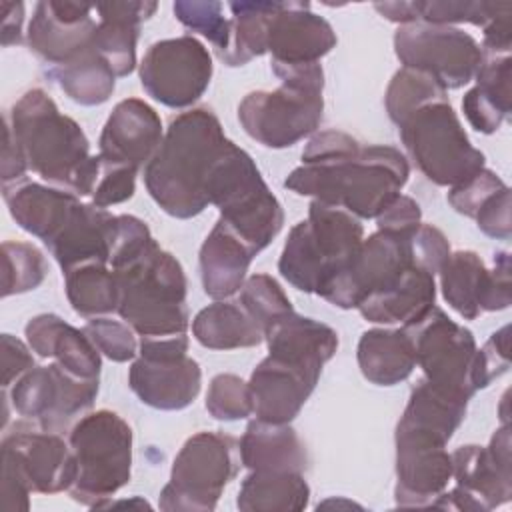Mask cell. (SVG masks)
Returning <instances> with one entry per match:
<instances>
[{"label": "cell", "mask_w": 512, "mask_h": 512, "mask_svg": "<svg viewBox=\"0 0 512 512\" xmlns=\"http://www.w3.org/2000/svg\"><path fill=\"white\" fill-rule=\"evenodd\" d=\"M406 156L382 144L362 146L342 130L316 134L284 186L300 196L344 208L356 218H376L408 182Z\"/></svg>", "instance_id": "1"}, {"label": "cell", "mask_w": 512, "mask_h": 512, "mask_svg": "<svg viewBox=\"0 0 512 512\" xmlns=\"http://www.w3.org/2000/svg\"><path fill=\"white\" fill-rule=\"evenodd\" d=\"M4 122L32 172L76 196L92 194L100 158L90 154V142L78 122L64 116L44 90L24 92Z\"/></svg>", "instance_id": "2"}, {"label": "cell", "mask_w": 512, "mask_h": 512, "mask_svg": "<svg viewBox=\"0 0 512 512\" xmlns=\"http://www.w3.org/2000/svg\"><path fill=\"white\" fill-rule=\"evenodd\" d=\"M226 140L220 120L208 108H192L170 122L144 168L146 188L166 214L186 220L208 206V172Z\"/></svg>", "instance_id": "3"}, {"label": "cell", "mask_w": 512, "mask_h": 512, "mask_svg": "<svg viewBox=\"0 0 512 512\" xmlns=\"http://www.w3.org/2000/svg\"><path fill=\"white\" fill-rule=\"evenodd\" d=\"M112 272L120 290L116 312L134 332L140 336L186 334L190 324L186 276L180 262L156 240Z\"/></svg>", "instance_id": "4"}, {"label": "cell", "mask_w": 512, "mask_h": 512, "mask_svg": "<svg viewBox=\"0 0 512 512\" xmlns=\"http://www.w3.org/2000/svg\"><path fill=\"white\" fill-rule=\"evenodd\" d=\"M208 204L256 254L264 250L284 224V212L256 168L252 156L226 140L206 180Z\"/></svg>", "instance_id": "5"}, {"label": "cell", "mask_w": 512, "mask_h": 512, "mask_svg": "<svg viewBox=\"0 0 512 512\" xmlns=\"http://www.w3.org/2000/svg\"><path fill=\"white\" fill-rule=\"evenodd\" d=\"M276 90H258L238 104L244 132L268 148H288L312 134L322 120L324 72L320 64L276 72Z\"/></svg>", "instance_id": "6"}, {"label": "cell", "mask_w": 512, "mask_h": 512, "mask_svg": "<svg viewBox=\"0 0 512 512\" xmlns=\"http://www.w3.org/2000/svg\"><path fill=\"white\" fill-rule=\"evenodd\" d=\"M76 478L70 496L90 508H106L108 500L130 480L132 430L112 410L82 416L70 430Z\"/></svg>", "instance_id": "7"}, {"label": "cell", "mask_w": 512, "mask_h": 512, "mask_svg": "<svg viewBox=\"0 0 512 512\" xmlns=\"http://www.w3.org/2000/svg\"><path fill=\"white\" fill-rule=\"evenodd\" d=\"M76 460L58 432L38 426H16L2 440V508L28 510L30 492L56 494L70 490Z\"/></svg>", "instance_id": "8"}, {"label": "cell", "mask_w": 512, "mask_h": 512, "mask_svg": "<svg viewBox=\"0 0 512 512\" xmlns=\"http://www.w3.org/2000/svg\"><path fill=\"white\" fill-rule=\"evenodd\" d=\"M400 138L418 170L438 186H458L484 168L448 100L430 102L400 124Z\"/></svg>", "instance_id": "9"}, {"label": "cell", "mask_w": 512, "mask_h": 512, "mask_svg": "<svg viewBox=\"0 0 512 512\" xmlns=\"http://www.w3.org/2000/svg\"><path fill=\"white\" fill-rule=\"evenodd\" d=\"M402 328L414 344L416 364L424 370L428 382L468 400L484 388L472 332L456 324L442 308L432 306Z\"/></svg>", "instance_id": "10"}, {"label": "cell", "mask_w": 512, "mask_h": 512, "mask_svg": "<svg viewBox=\"0 0 512 512\" xmlns=\"http://www.w3.org/2000/svg\"><path fill=\"white\" fill-rule=\"evenodd\" d=\"M236 470V440L220 432H198L176 454L158 504L162 510H214Z\"/></svg>", "instance_id": "11"}, {"label": "cell", "mask_w": 512, "mask_h": 512, "mask_svg": "<svg viewBox=\"0 0 512 512\" xmlns=\"http://www.w3.org/2000/svg\"><path fill=\"white\" fill-rule=\"evenodd\" d=\"M188 336H142L128 384L140 402L158 410H182L200 392L202 372L188 354Z\"/></svg>", "instance_id": "12"}, {"label": "cell", "mask_w": 512, "mask_h": 512, "mask_svg": "<svg viewBox=\"0 0 512 512\" xmlns=\"http://www.w3.org/2000/svg\"><path fill=\"white\" fill-rule=\"evenodd\" d=\"M394 50L404 68L430 74L446 92L474 80L484 62L480 44L454 26L412 22L394 32Z\"/></svg>", "instance_id": "13"}, {"label": "cell", "mask_w": 512, "mask_h": 512, "mask_svg": "<svg viewBox=\"0 0 512 512\" xmlns=\"http://www.w3.org/2000/svg\"><path fill=\"white\" fill-rule=\"evenodd\" d=\"M452 456L456 488L442 492L434 508L486 512L506 504L512 496L510 428L496 430L488 446H460Z\"/></svg>", "instance_id": "14"}, {"label": "cell", "mask_w": 512, "mask_h": 512, "mask_svg": "<svg viewBox=\"0 0 512 512\" xmlns=\"http://www.w3.org/2000/svg\"><path fill=\"white\" fill-rule=\"evenodd\" d=\"M414 234V232H412ZM412 234L378 230L362 240L350 264L338 272L318 296L338 308H358L370 294L392 288L416 266Z\"/></svg>", "instance_id": "15"}, {"label": "cell", "mask_w": 512, "mask_h": 512, "mask_svg": "<svg viewBox=\"0 0 512 512\" xmlns=\"http://www.w3.org/2000/svg\"><path fill=\"white\" fill-rule=\"evenodd\" d=\"M210 78L212 56L188 34L154 42L140 64L142 88L168 108L192 106L206 92Z\"/></svg>", "instance_id": "16"}, {"label": "cell", "mask_w": 512, "mask_h": 512, "mask_svg": "<svg viewBox=\"0 0 512 512\" xmlns=\"http://www.w3.org/2000/svg\"><path fill=\"white\" fill-rule=\"evenodd\" d=\"M98 394V378H82L60 364L34 366L10 390L14 410L44 430L58 432L86 412Z\"/></svg>", "instance_id": "17"}, {"label": "cell", "mask_w": 512, "mask_h": 512, "mask_svg": "<svg viewBox=\"0 0 512 512\" xmlns=\"http://www.w3.org/2000/svg\"><path fill=\"white\" fill-rule=\"evenodd\" d=\"M444 300L466 320L510 306V254L498 252L488 270L472 250L450 252L440 268Z\"/></svg>", "instance_id": "18"}, {"label": "cell", "mask_w": 512, "mask_h": 512, "mask_svg": "<svg viewBox=\"0 0 512 512\" xmlns=\"http://www.w3.org/2000/svg\"><path fill=\"white\" fill-rule=\"evenodd\" d=\"M94 6L84 2H38L28 24V46L50 68L68 64L94 48L98 22Z\"/></svg>", "instance_id": "19"}, {"label": "cell", "mask_w": 512, "mask_h": 512, "mask_svg": "<svg viewBox=\"0 0 512 512\" xmlns=\"http://www.w3.org/2000/svg\"><path fill=\"white\" fill-rule=\"evenodd\" d=\"M334 46L336 34L330 22L314 14L308 2H278L268 24L266 42L274 74L320 64V58Z\"/></svg>", "instance_id": "20"}, {"label": "cell", "mask_w": 512, "mask_h": 512, "mask_svg": "<svg viewBox=\"0 0 512 512\" xmlns=\"http://www.w3.org/2000/svg\"><path fill=\"white\" fill-rule=\"evenodd\" d=\"M452 480V456L444 444L396 434V504L402 508L432 506Z\"/></svg>", "instance_id": "21"}, {"label": "cell", "mask_w": 512, "mask_h": 512, "mask_svg": "<svg viewBox=\"0 0 512 512\" xmlns=\"http://www.w3.org/2000/svg\"><path fill=\"white\" fill-rule=\"evenodd\" d=\"M162 138V122L156 110L140 98H126L114 106L102 128L98 156L140 170L152 160Z\"/></svg>", "instance_id": "22"}, {"label": "cell", "mask_w": 512, "mask_h": 512, "mask_svg": "<svg viewBox=\"0 0 512 512\" xmlns=\"http://www.w3.org/2000/svg\"><path fill=\"white\" fill-rule=\"evenodd\" d=\"M320 372L266 356L250 376L252 412L258 420L290 424L316 388Z\"/></svg>", "instance_id": "23"}, {"label": "cell", "mask_w": 512, "mask_h": 512, "mask_svg": "<svg viewBox=\"0 0 512 512\" xmlns=\"http://www.w3.org/2000/svg\"><path fill=\"white\" fill-rule=\"evenodd\" d=\"M4 202L16 224L46 246L60 236L80 204L74 192L38 182L4 184Z\"/></svg>", "instance_id": "24"}, {"label": "cell", "mask_w": 512, "mask_h": 512, "mask_svg": "<svg viewBox=\"0 0 512 512\" xmlns=\"http://www.w3.org/2000/svg\"><path fill=\"white\" fill-rule=\"evenodd\" d=\"M24 332L30 350L38 356L54 358L56 364L76 376L100 378V350L84 330L70 326L56 314H38Z\"/></svg>", "instance_id": "25"}, {"label": "cell", "mask_w": 512, "mask_h": 512, "mask_svg": "<svg viewBox=\"0 0 512 512\" xmlns=\"http://www.w3.org/2000/svg\"><path fill=\"white\" fill-rule=\"evenodd\" d=\"M270 356L290 364L322 372V366L336 354L338 334L328 324L296 314L278 318L264 332Z\"/></svg>", "instance_id": "26"}, {"label": "cell", "mask_w": 512, "mask_h": 512, "mask_svg": "<svg viewBox=\"0 0 512 512\" xmlns=\"http://www.w3.org/2000/svg\"><path fill=\"white\" fill-rule=\"evenodd\" d=\"M116 216L96 204H78L60 236L48 246L62 272L98 262L108 264Z\"/></svg>", "instance_id": "27"}, {"label": "cell", "mask_w": 512, "mask_h": 512, "mask_svg": "<svg viewBox=\"0 0 512 512\" xmlns=\"http://www.w3.org/2000/svg\"><path fill=\"white\" fill-rule=\"evenodd\" d=\"M98 26L94 48L108 60L116 78L128 76L136 68V40L140 24L156 10V2H106L96 4Z\"/></svg>", "instance_id": "28"}, {"label": "cell", "mask_w": 512, "mask_h": 512, "mask_svg": "<svg viewBox=\"0 0 512 512\" xmlns=\"http://www.w3.org/2000/svg\"><path fill=\"white\" fill-rule=\"evenodd\" d=\"M256 252L222 220L214 224L200 248V276L204 292L224 300L240 292Z\"/></svg>", "instance_id": "29"}, {"label": "cell", "mask_w": 512, "mask_h": 512, "mask_svg": "<svg viewBox=\"0 0 512 512\" xmlns=\"http://www.w3.org/2000/svg\"><path fill=\"white\" fill-rule=\"evenodd\" d=\"M240 462L248 470L304 472L308 454L296 430L288 424L252 420L240 440Z\"/></svg>", "instance_id": "30"}, {"label": "cell", "mask_w": 512, "mask_h": 512, "mask_svg": "<svg viewBox=\"0 0 512 512\" xmlns=\"http://www.w3.org/2000/svg\"><path fill=\"white\" fill-rule=\"evenodd\" d=\"M468 398L444 390L426 378L412 390L396 428L416 432L448 444L466 416Z\"/></svg>", "instance_id": "31"}, {"label": "cell", "mask_w": 512, "mask_h": 512, "mask_svg": "<svg viewBox=\"0 0 512 512\" xmlns=\"http://www.w3.org/2000/svg\"><path fill=\"white\" fill-rule=\"evenodd\" d=\"M434 274L414 266L392 288L370 294L360 306V314L376 324H410L434 306Z\"/></svg>", "instance_id": "32"}, {"label": "cell", "mask_w": 512, "mask_h": 512, "mask_svg": "<svg viewBox=\"0 0 512 512\" xmlns=\"http://www.w3.org/2000/svg\"><path fill=\"white\" fill-rule=\"evenodd\" d=\"M476 86L462 98V112L470 126L492 134L510 114V56H488L476 72Z\"/></svg>", "instance_id": "33"}, {"label": "cell", "mask_w": 512, "mask_h": 512, "mask_svg": "<svg viewBox=\"0 0 512 512\" xmlns=\"http://www.w3.org/2000/svg\"><path fill=\"white\" fill-rule=\"evenodd\" d=\"M358 366L362 376L378 386H394L416 368L414 344L404 328H372L358 342Z\"/></svg>", "instance_id": "34"}, {"label": "cell", "mask_w": 512, "mask_h": 512, "mask_svg": "<svg viewBox=\"0 0 512 512\" xmlns=\"http://www.w3.org/2000/svg\"><path fill=\"white\" fill-rule=\"evenodd\" d=\"M306 222H308L314 242L318 244L320 252L324 254V258L332 270V276H330V280H332L356 256V252L364 240V228L354 214L346 212L344 208L320 202V200H314L310 204Z\"/></svg>", "instance_id": "35"}, {"label": "cell", "mask_w": 512, "mask_h": 512, "mask_svg": "<svg viewBox=\"0 0 512 512\" xmlns=\"http://www.w3.org/2000/svg\"><path fill=\"white\" fill-rule=\"evenodd\" d=\"M310 486L302 472L250 470L236 506L244 512H298L308 506Z\"/></svg>", "instance_id": "36"}, {"label": "cell", "mask_w": 512, "mask_h": 512, "mask_svg": "<svg viewBox=\"0 0 512 512\" xmlns=\"http://www.w3.org/2000/svg\"><path fill=\"white\" fill-rule=\"evenodd\" d=\"M194 338L210 350H234L258 346L264 340L262 328L240 302L216 300L202 308L192 322Z\"/></svg>", "instance_id": "37"}, {"label": "cell", "mask_w": 512, "mask_h": 512, "mask_svg": "<svg viewBox=\"0 0 512 512\" xmlns=\"http://www.w3.org/2000/svg\"><path fill=\"white\" fill-rule=\"evenodd\" d=\"M60 90L82 106L104 104L116 86V74L108 60L96 50H88L76 60L46 70Z\"/></svg>", "instance_id": "38"}, {"label": "cell", "mask_w": 512, "mask_h": 512, "mask_svg": "<svg viewBox=\"0 0 512 512\" xmlns=\"http://www.w3.org/2000/svg\"><path fill=\"white\" fill-rule=\"evenodd\" d=\"M280 274L298 290L320 294L332 276V270L322 256L318 244L314 242L308 222H298L284 244L282 256L278 260Z\"/></svg>", "instance_id": "39"}, {"label": "cell", "mask_w": 512, "mask_h": 512, "mask_svg": "<svg viewBox=\"0 0 512 512\" xmlns=\"http://www.w3.org/2000/svg\"><path fill=\"white\" fill-rule=\"evenodd\" d=\"M278 2H230V46L218 58L228 66H242L266 52L268 24Z\"/></svg>", "instance_id": "40"}, {"label": "cell", "mask_w": 512, "mask_h": 512, "mask_svg": "<svg viewBox=\"0 0 512 512\" xmlns=\"http://www.w3.org/2000/svg\"><path fill=\"white\" fill-rule=\"evenodd\" d=\"M64 278L66 296L76 314L84 318H96L116 312L120 290L108 264H82L64 272Z\"/></svg>", "instance_id": "41"}, {"label": "cell", "mask_w": 512, "mask_h": 512, "mask_svg": "<svg viewBox=\"0 0 512 512\" xmlns=\"http://www.w3.org/2000/svg\"><path fill=\"white\" fill-rule=\"evenodd\" d=\"M436 100H448L446 90L430 74L414 68L398 70L386 90V110L396 126L418 108Z\"/></svg>", "instance_id": "42"}, {"label": "cell", "mask_w": 512, "mask_h": 512, "mask_svg": "<svg viewBox=\"0 0 512 512\" xmlns=\"http://www.w3.org/2000/svg\"><path fill=\"white\" fill-rule=\"evenodd\" d=\"M48 266L42 252L28 242L2 244V296L22 294L38 288L46 278Z\"/></svg>", "instance_id": "43"}, {"label": "cell", "mask_w": 512, "mask_h": 512, "mask_svg": "<svg viewBox=\"0 0 512 512\" xmlns=\"http://www.w3.org/2000/svg\"><path fill=\"white\" fill-rule=\"evenodd\" d=\"M238 302L254 318L262 332H266L268 326L278 318L294 310L280 284L268 274H252L246 278L240 288Z\"/></svg>", "instance_id": "44"}, {"label": "cell", "mask_w": 512, "mask_h": 512, "mask_svg": "<svg viewBox=\"0 0 512 512\" xmlns=\"http://www.w3.org/2000/svg\"><path fill=\"white\" fill-rule=\"evenodd\" d=\"M178 22L192 32L202 34L216 48L218 56L230 46V20L224 18L220 2L180 0L172 6Z\"/></svg>", "instance_id": "45"}, {"label": "cell", "mask_w": 512, "mask_h": 512, "mask_svg": "<svg viewBox=\"0 0 512 512\" xmlns=\"http://www.w3.org/2000/svg\"><path fill=\"white\" fill-rule=\"evenodd\" d=\"M498 2H470V0H428V2H414V16L416 22L426 24H474L486 26V22L496 12Z\"/></svg>", "instance_id": "46"}, {"label": "cell", "mask_w": 512, "mask_h": 512, "mask_svg": "<svg viewBox=\"0 0 512 512\" xmlns=\"http://www.w3.org/2000/svg\"><path fill=\"white\" fill-rule=\"evenodd\" d=\"M206 410L216 420H242L252 414V394L248 382L234 374H218L212 378L206 394Z\"/></svg>", "instance_id": "47"}, {"label": "cell", "mask_w": 512, "mask_h": 512, "mask_svg": "<svg viewBox=\"0 0 512 512\" xmlns=\"http://www.w3.org/2000/svg\"><path fill=\"white\" fill-rule=\"evenodd\" d=\"M82 330L96 344L100 354L108 356L114 362H128L134 360V356L138 354L134 330L120 320L96 316L90 318V322Z\"/></svg>", "instance_id": "48"}, {"label": "cell", "mask_w": 512, "mask_h": 512, "mask_svg": "<svg viewBox=\"0 0 512 512\" xmlns=\"http://www.w3.org/2000/svg\"><path fill=\"white\" fill-rule=\"evenodd\" d=\"M136 174H138V170H134L130 166L112 164V162H106L100 158L98 178H96V184L90 194L92 204L106 208V206L130 200L136 190Z\"/></svg>", "instance_id": "49"}, {"label": "cell", "mask_w": 512, "mask_h": 512, "mask_svg": "<svg viewBox=\"0 0 512 512\" xmlns=\"http://www.w3.org/2000/svg\"><path fill=\"white\" fill-rule=\"evenodd\" d=\"M506 184L488 168H482L480 172H476L472 178H468L466 182L452 186L448 192V202L450 206L468 216L474 218L478 208L498 190H502Z\"/></svg>", "instance_id": "50"}, {"label": "cell", "mask_w": 512, "mask_h": 512, "mask_svg": "<svg viewBox=\"0 0 512 512\" xmlns=\"http://www.w3.org/2000/svg\"><path fill=\"white\" fill-rule=\"evenodd\" d=\"M412 252L416 266L428 270L430 274H438L452 250L446 236L438 228L420 224L412 234Z\"/></svg>", "instance_id": "51"}, {"label": "cell", "mask_w": 512, "mask_h": 512, "mask_svg": "<svg viewBox=\"0 0 512 512\" xmlns=\"http://www.w3.org/2000/svg\"><path fill=\"white\" fill-rule=\"evenodd\" d=\"M474 220L478 228L496 240L510 238V188L504 186L502 190L494 192L476 212Z\"/></svg>", "instance_id": "52"}, {"label": "cell", "mask_w": 512, "mask_h": 512, "mask_svg": "<svg viewBox=\"0 0 512 512\" xmlns=\"http://www.w3.org/2000/svg\"><path fill=\"white\" fill-rule=\"evenodd\" d=\"M510 328L502 326L498 332L490 336V340L478 348L480 358V376L484 388L498 376H502L510 366Z\"/></svg>", "instance_id": "53"}, {"label": "cell", "mask_w": 512, "mask_h": 512, "mask_svg": "<svg viewBox=\"0 0 512 512\" xmlns=\"http://www.w3.org/2000/svg\"><path fill=\"white\" fill-rule=\"evenodd\" d=\"M378 230H390L400 234H412L422 224V212L418 202L400 194L384 212L376 216Z\"/></svg>", "instance_id": "54"}, {"label": "cell", "mask_w": 512, "mask_h": 512, "mask_svg": "<svg viewBox=\"0 0 512 512\" xmlns=\"http://www.w3.org/2000/svg\"><path fill=\"white\" fill-rule=\"evenodd\" d=\"M482 30V48H486L488 56H506L512 46V4L498 2L496 12Z\"/></svg>", "instance_id": "55"}, {"label": "cell", "mask_w": 512, "mask_h": 512, "mask_svg": "<svg viewBox=\"0 0 512 512\" xmlns=\"http://www.w3.org/2000/svg\"><path fill=\"white\" fill-rule=\"evenodd\" d=\"M30 368H34V358L28 346L12 334H2V388L8 390Z\"/></svg>", "instance_id": "56"}, {"label": "cell", "mask_w": 512, "mask_h": 512, "mask_svg": "<svg viewBox=\"0 0 512 512\" xmlns=\"http://www.w3.org/2000/svg\"><path fill=\"white\" fill-rule=\"evenodd\" d=\"M28 170L26 158L12 134V130L8 128V124L4 122V148H2V182L10 184V182H18Z\"/></svg>", "instance_id": "57"}, {"label": "cell", "mask_w": 512, "mask_h": 512, "mask_svg": "<svg viewBox=\"0 0 512 512\" xmlns=\"http://www.w3.org/2000/svg\"><path fill=\"white\" fill-rule=\"evenodd\" d=\"M2 10V46H12L22 42V22L24 4L22 2H0Z\"/></svg>", "instance_id": "58"}]
</instances>
